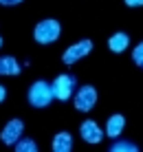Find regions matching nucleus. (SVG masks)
I'll return each instance as SVG.
<instances>
[{
    "mask_svg": "<svg viewBox=\"0 0 143 152\" xmlns=\"http://www.w3.org/2000/svg\"><path fill=\"white\" fill-rule=\"evenodd\" d=\"M53 99H55V95H53V86L51 84H46L42 80L31 84V88H29V104L33 108H46Z\"/></svg>",
    "mask_w": 143,
    "mask_h": 152,
    "instance_id": "1",
    "label": "nucleus"
},
{
    "mask_svg": "<svg viewBox=\"0 0 143 152\" xmlns=\"http://www.w3.org/2000/svg\"><path fill=\"white\" fill-rule=\"evenodd\" d=\"M62 33V27L57 20H42V22L35 24V31H33V38L38 44H51V42H55L60 38Z\"/></svg>",
    "mask_w": 143,
    "mask_h": 152,
    "instance_id": "2",
    "label": "nucleus"
},
{
    "mask_svg": "<svg viewBox=\"0 0 143 152\" xmlns=\"http://www.w3.org/2000/svg\"><path fill=\"white\" fill-rule=\"evenodd\" d=\"M51 86H53V95H55V99L68 102V99L73 97V91H75V86H77V80L73 75H66V73H64V75H57Z\"/></svg>",
    "mask_w": 143,
    "mask_h": 152,
    "instance_id": "3",
    "label": "nucleus"
},
{
    "mask_svg": "<svg viewBox=\"0 0 143 152\" xmlns=\"http://www.w3.org/2000/svg\"><path fill=\"white\" fill-rule=\"evenodd\" d=\"M90 51H93V42H90V40H79V42L71 44V46L64 51V55H62V62H64V64H68V66H73L77 60L86 57Z\"/></svg>",
    "mask_w": 143,
    "mask_h": 152,
    "instance_id": "4",
    "label": "nucleus"
},
{
    "mask_svg": "<svg viewBox=\"0 0 143 152\" xmlns=\"http://www.w3.org/2000/svg\"><path fill=\"white\" fill-rule=\"evenodd\" d=\"M73 104H75V108H77L79 113H88L95 104H97V91H95L93 86L77 88L75 97H73Z\"/></svg>",
    "mask_w": 143,
    "mask_h": 152,
    "instance_id": "5",
    "label": "nucleus"
},
{
    "mask_svg": "<svg viewBox=\"0 0 143 152\" xmlns=\"http://www.w3.org/2000/svg\"><path fill=\"white\" fill-rule=\"evenodd\" d=\"M22 132H24L22 119H11V121H9V124L2 128V134H0V139H2L4 145H15V141L22 137Z\"/></svg>",
    "mask_w": 143,
    "mask_h": 152,
    "instance_id": "6",
    "label": "nucleus"
},
{
    "mask_svg": "<svg viewBox=\"0 0 143 152\" xmlns=\"http://www.w3.org/2000/svg\"><path fill=\"white\" fill-rule=\"evenodd\" d=\"M79 134H82V139L86 141V143H99L106 132L99 128L97 121H90V119H88V121H84L79 126Z\"/></svg>",
    "mask_w": 143,
    "mask_h": 152,
    "instance_id": "7",
    "label": "nucleus"
},
{
    "mask_svg": "<svg viewBox=\"0 0 143 152\" xmlns=\"http://www.w3.org/2000/svg\"><path fill=\"white\" fill-rule=\"evenodd\" d=\"M123 128H125V117L123 115H112V117L108 119V124H106V130L104 132L108 134V137H112V139H117L121 132H123Z\"/></svg>",
    "mask_w": 143,
    "mask_h": 152,
    "instance_id": "8",
    "label": "nucleus"
},
{
    "mask_svg": "<svg viewBox=\"0 0 143 152\" xmlns=\"http://www.w3.org/2000/svg\"><path fill=\"white\" fill-rule=\"evenodd\" d=\"M18 73H20V62L13 55L0 57V75H18Z\"/></svg>",
    "mask_w": 143,
    "mask_h": 152,
    "instance_id": "9",
    "label": "nucleus"
},
{
    "mask_svg": "<svg viewBox=\"0 0 143 152\" xmlns=\"http://www.w3.org/2000/svg\"><path fill=\"white\" fill-rule=\"evenodd\" d=\"M128 44H130V38H128V33H112L110 35V40H108V46H110V51L112 53H121V51H125L128 49Z\"/></svg>",
    "mask_w": 143,
    "mask_h": 152,
    "instance_id": "10",
    "label": "nucleus"
},
{
    "mask_svg": "<svg viewBox=\"0 0 143 152\" xmlns=\"http://www.w3.org/2000/svg\"><path fill=\"white\" fill-rule=\"evenodd\" d=\"M53 150L55 152H71L73 150V137L68 132L55 134V139H53Z\"/></svg>",
    "mask_w": 143,
    "mask_h": 152,
    "instance_id": "11",
    "label": "nucleus"
},
{
    "mask_svg": "<svg viewBox=\"0 0 143 152\" xmlns=\"http://www.w3.org/2000/svg\"><path fill=\"white\" fill-rule=\"evenodd\" d=\"M15 152H38V143L33 139H26V137H20L15 141Z\"/></svg>",
    "mask_w": 143,
    "mask_h": 152,
    "instance_id": "12",
    "label": "nucleus"
},
{
    "mask_svg": "<svg viewBox=\"0 0 143 152\" xmlns=\"http://www.w3.org/2000/svg\"><path fill=\"white\" fill-rule=\"evenodd\" d=\"M110 150L112 152H136V145L132 141H117Z\"/></svg>",
    "mask_w": 143,
    "mask_h": 152,
    "instance_id": "13",
    "label": "nucleus"
},
{
    "mask_svg": "<svg viewBox=\"0 0 143 152\" xmlns=\"http://www.w3.org/2000/svg\"><path fill=\"white\" fill-rule=\"evenodd\" d=\"M132 60H134V64H139L143 69V42H139V44L134 46V51H132Z\"/></svg>",
    "mask_w": 143,
    "mask_h": 152,
    "instance_id": "14",
    "label": "nucleus"
},
{
    "mask_svg": "<svg viewBox=\"0 0 143 152\" xmlns=\"http://www.w3.org/2000/svg\"><path fill=\"white\" fill-rule=\"evenodd\" d=\"M128 7H143V0H125Z\"/></svg>",
    "mask_w": 143,
    "mask_h": 152,
    "instance_id": "15",
    "label": "nucleus"
},
{
    "mask_svg": "<svg viewBox=\"0 0 143 152\" xmlns=\"http://www.w3.org/2000/svg\"><path fill=\"white\" fill-rule=\"evenodd\" d=\"M4 97H7V88H4L2 84H0V104L4 102Z\"/></svg>",
    "mask_w": 143,
    "mask_h": 152,
    "instance_id": "16",
    "label": "nucleus"
},
{
    "mask_svg": "<svg viewBox=\"0 0 143 152\" xmlns=\"http://www.w3.org/2000/svg\"><path fill=\"white\" fill-rule=\"evenodd\" d=\"M22 2V0H0V4H7V7H11V4H18Z\"/></svg>",
    "mask_w": 143,
    "mask_h": 152,
    "instance_id": "17",
    "label": "nucleus"
},
{
    "mask_svg": "<svg viewBox=\"0 0 143 152\" xmlns=\"http://www.w3.org/2000/svg\"><path fill=\"white\" fill-rule=\"evenodd\" d=\"M0 46H2V38H0Z\"/></svg>",
    "mask_w": 143,
    "mask_h": 152,
    "instance_id": "18",
    "label": "nucleus"
}]
</instances>
